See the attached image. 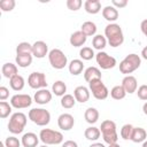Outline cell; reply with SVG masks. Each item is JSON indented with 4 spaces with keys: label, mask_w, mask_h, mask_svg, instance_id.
<instances>
[{
    "label": "cell",
    "mask_w": 147,
    "mask_h": 147,
    "mask_svg": "<svg viewBox=\"0 0 147 147\" xmlns=\"http://www.w3.org/2000/svg\"><path fill=\"white\" fill-rule=\"evenodd\" d=\"M39 147H48V145H41V146H39Z\"/></svg>",
    "instance_id": "cell-51"
},
{
    "label": "cell",
    "mask_w": 147,
    "mask_h": 147,
    "mask_svg": "<svg viewBox=\"0 0 147 147\" xmlns=\"http://www.w3.org/2000/svg\"><path fill=\"white\" fill-rule=\"evenodd\" d=\"M141 57L147 60V46H145L142 49H141Z\"/></svg>",
    "instance_id": "cell-46"
},
{
    "label": "cell",
    "mask_w": 147,
    "mask_h": 147,
    "mask_svg": "<svg viewBox=\"0 0 147 147\" xmlns=\"http://www.w3.org/2000/svg\"><path fill=\"white\" fill-rule=\"evenodd\" d=\"M57 125L62 131H69L75 125V118L71 114L63 113L57 117Z\"/></svg>",
    "instance_id": "cell-12"
},
{
    "label": "cell",
    "mask_w": 147,
    "mask_h": 147,
    "mask_svg": "<svg viewBox=\"0 0 147 147\" xmlns=\"http://www.w3.org/2000/svg\"><path fill=\"white\" fill-rule=\"evenodd\" d=\"M68 9L72 10V11H77L78 9H80L82 5H83V1L82 0H67L65 2Z\"/></svg>",
    "instance_id": "cell-40"
},
{
    "label": "cell",
    "mask_w": 147,
    "mask_h": 147,
    "mask_svg": "<svg viewBox=\"0 0 147 147\" xmlns=\"http://www.w3.org/2000/svg\"><path fill=\"white\" fill-rule=\"evenodd\" d=\"M16 6L15 0H1L0 1V9L6 13V11H11Z\"/></svg>",
    "instance_id": "cell-37"
},
{
    "label": "cell",
    "mask_w": 147,
    "mask_h": 147,
    "mask_svg": "<svg viewBox=\"0 0 147 147\" xmlns=\"http://www.w3.org/2000/svg\"><path fill=\"white\" fill-rule=\"evenodd\" d=\"M52 92L56 95V96H63L64 94H67L65 92H67V85H65V83L64 82H62V80H56V82H54L53 83V85H52Z\"/></svg>",
    "instance_id": "cell-30"
},
{
    "label": "cell",
    "mask_w": 147,
    "mask_h": 147,
    "mask_svg": "<svg viewBox=\"0 0 147 147\" xmlns=\"http://www.w3.org/2000/svg\"><path fill=\"white\" fill-rule=\"evenodd\" d=\"M133 125L131 124H124L121 129V137L124 139V140H130L131 138V134H132V130H133Z\"/></svg>",
    "instance_id": "cell-38"
},
{
    "label": "cell",
    "mask_w": 147,
    "mask_h": 147,
    "mask_svg": "<svg viewBox=\"0 0 147 147\" xmlns=\"http://www.w3.org/2000/svg\"><path fill=\"white\" fill-rule=\"evenodd\" d=\"M90 95H91L90 88H87L86 86H83V85L77 86L75 88V91H74V96H75L76 101L77 102H80V103L87 102L88 99H90Z\"/></svg>",
    "instance_id": "cell-15"
},
{
    "label": "cell",
    "mask_w": 147,
    "mask_h": 147,
    "mask_svg": "<svg viewBox=\"0 0 147 147\" xmlns=\"http://www.w3.org/2000/svg\"><path fill=\"white\" fill-rule=\"evenodd\" d=\"M39 140H40L39 136H37L33 132H26L21 138V142L23 147H37Z\"/></svg>",
    "instance_id": "cell-17"
},
{
    "label": "cell",
    "mask_w": 147,
    "mask_h": 147,
    "mask_svg": "<svg viewBox=\"0 0 147 147\" xmlns=\"http://www.w3.org/2000/svg\"><path fill=\"white\" fill-rule=\"evenodd\" d=\"M107 42H108V41H107L106 37L102 36V34H95V36L93 37V39H92V46H93V48L98 49L99 52H101V51L106 47Z\"/></svg>",
    "instance_id": "cell-31"
},
{
    "label": "cell",
    "mask_w": 147,
    "mask_h": 147,
    "mask_svg": "<svg viewBox=\"0 0 147 147\" xmlns=\"http://www.w3.org/2000/svg\"><path fill=\"white\" fill-rule=\"evenodd\" d=\"M32 103V98L29 94H15L10 99V105L16 109H24L30 107Z\"/></svg>",
    "instance_id": "cell-11"
},
{
    "label": "cell",
    "mask_w": 147,
    "mask_h": 147,
    "mask_svg": "<svg viewBox=\"0 0 147 147\" xmlns=\"http://www.w3.org/2000/svg\"><path fill=\"white\" fill-rule=\"evenodd\" d=\"M1 72H2V75H3V77L10 79V78H13L14 76L18 75V68H17L16 64L10 63V62H7V63H5V64L2 65Z\"/></svg>",
    "instance_id": "cell-23"
},
{
    "label": "cell",
    "mask_w": 147,
    "mask_h": 147,
    "mask_svg": "<svg viewBox=\"0 0 147 147\" xmlns=\"http://www.w3.org/2000/svg\"><path fill=\"white\" fill-rule=\"evenodd\" d=\"M68 69H69V72L72 75V76H78L83 72L84 70V63L82 60L79 59H74L72 61H70V63L68 64Z\"/></svg>",
    "instance_id": "cell-22"
},
{
    "label": "cell",
    "mask_w": 147,
    "mask_h": 147,
    "mask_svg": "<svg viewBox=\"0 0 147 147\" xmlns=\"http://www.w3.org/2000/svg\"><path fill=\"white\" fill-rule=\"evenodd\" d=\"M61 147H78V144L74 140H67L64 142H62Z\"/></svg>",
    "instance_id": "cell-44"
},
{
    "label": "cell",
    "mask_w": 147,
    "mask_h": 147,
    "mask_svg": "<svg viewBox=\"0 0 147 147\" xmlns=\"http://www.w3.org/2000/svg\"><path fill=\"white\" fill-rule=\"evenodd\" d=\"M22 142L21 140H18V138H16L15 136H10L7 137L5 140V146L6 147H21Z\"/></svg>",
    "instance_id": "cell-39"
},
{
    "label": "cell",
    "mask_w": 147,
    "mask_h": 147,
    "mask_svg": "<svg viewBox=\"0 0 147 147\" xmlns=\"http://www.w3.org/2000/svg\"><path fill=\"white\" fill-rule=\"evenodd\" d=\"M11 105L6 102V101H1L0 102V117L3 119V118H7L10 114H11Z\"/></svg>",
    "instance_id": "cell-36"
},
{
    "label": "cell",
    "mask_w": 147,
    "mask_h": 147,
    "mask_svg": "<svg viewBox=\"0 0 147 147\" xmlns=\"http://www.w3.org/2000/svg\"><path fill=\"white\" fill-rule=\"evenodd\" d=\"M103 138V141L108 145L110 144H115L117 142L118 139V134H117V130H116V123L114 121L110 119H106L101 123V126L99 127Z\"/></svg>",
    "instance_id": "cell-3"
},
{
    "label": "cell",
    "mask_w": 147,
    "mask_h": 147,
    "mask_svg": "<svg viewBox=\"0 0 147 147\" xmlns=\"http://www.w3.org/2000/svg\"><path fill=\"white\" fill-rule=\"evenodd\" d=\"M32 54H16V65L20 68H28L32 63Z\"/></svg>",
    "instance_id": "cell-27"
},
{
    "label": "cell",
    "mask_w": 147,
    "mask_h": 147,
    "mask_svg": "<svg viewBox=\"0 0 147 147\" xmlns=\"http://www.w3.org/2000/svg\"><path fill=\"white\" fill-rule=\"evenodd\" d=\"M80 31L86 36V37H94L96 33V24L92 21H86L82 24Z\"/></svg>",
    "instance_id": "cell-26"
},
{
    "label": "cell",
    "mask_w": 147,
    "mask_h": 147,
    "mask_svg": "<svg viewBox=\"0 0 147 147\" xmlns=\"http://www.w3.org/2000/svg\"><path fill=\"white\" fill-rule=\"evenodd\" d=\"M86 39H87V37L79 30V31H76V32L71 33L70 39H69V42L74 47H82L86 42Z\"/></svg>",
    "instance_id": "cell-19"
},
{
    "label": "cell",
    "mask_w": 147,
    "mask_h": 147,
    "mask_svg": "<svg viewBox=\"0 0 147 147\" xmlns=\"http://www.w3.org/2000/svg\"><path fill=\"white\" fill-rule=\"evenodd\" d=\"M140 30L144 33V36L147 37V18L144 20V21H141V23H140Z\"/></svg>",
    "instance_id": "cell-45"
},
{
    "label": "cell",
    "mask_w": 147,
    "mask_h": 147,
    "mask_svg": "<svg viewBox=\"0 0 147 147\" xmlns=\"http://www.w3.org/2000/svg\"><path fill=\"white\" fill-rule=\"evenodd\" d=\"M99 116H100V114H99L98 109L94 108V107H88V108L85 110V113H84V118H85V121H86L88 124H94V123H96L98 119H99Z\"/></svg>",
    "instance_id": "cell-25"
},
{
    "label": "cell",
    "mask_w": 147,
    "mask_h": 147,
    "mask_svg": "<svg viewBox=\"0 0 147 147\" xmlns=\"http://www.w3.org/2000/svg\"><path fill=\"white\" fill-rule=\"evenodd\" d=\"M33 100L38 105H46L52 100V92L48 91L47 88L38 90L33 95Z\"/></svg>",
    "instance_id": "cell-16"
},
{
    "label": "cell",
    "mask_w": 147,
    "mask_h": 147,
    "mask_svg": "<svg viewBox=\"0 0 147 147\" xmlns=\"http://www.w3.org/2000/svg\"><path fill=\"white\" fill-rule=\"evenodd\" d=\"M29 119L38 126H45L51 122V113L44 108H32L29 110Z\"/></svg>",
    "instance_id": "cell-5"
},
{
    "label": "cell",
    "mask_w": 147,
    "mask_h": 147,
    "mask_svg": "<svg viewBox=\"0 0 147 147\" xmlns=\"http://www.w3.org/2000/svg\"><path fill=\"white\" fill-rule=\"evenodd\" d=\"M48 61L52 68L61 70L68 64L67 55L60 49V48H53L48 53Z\"/></svg>",
    "instance_id": "cell-7"
},
{
    "label": "cell",
    "mask_w": 147,
    "mask_h": 147,
    "mask_svg": "<svg viewBox=\"0 0 147 147\" xmlns=\"http://www.w3.org/2000/svg\"><path fill=\"white\" fill-rule=\"evenodd\" d=\"M111 6H114L116 9L118 8H124L127 6V0H113Z\"/></svg>",
    "instance_id": "cell-42"
},
{
    "label": "cell",
    "mask_w": 147,
    "mask_h": 147,
    "mask_svg": "<svg viewBox=\"0 0 147 147\" xmlns=\"http://www.w3.org/2000/svg\"><path fill=\"white\" fill-rule=\"evenodd\" d=\"M108 147H121L117 142H115V144H110V145H108Z\"/></svg>",
    "instance_id": "cell-49"
},
{
    "label": "cell",
    "mask_w": 147,
    "mask_h": 147,
    "mask_svg": "<svg viewBox=\"0 0 147 147\" xmlns=\"http://www.w3.org/2000/svg\"><path fill=\"white\" fill-rule=\"evenodd\" d=\"M28 85L33 88V90H41V88H47V80L46 76L44 72H31L28 77Z\"/></svg>",
    "instance_id": "cell-9"
},
{
    "label": "cell",
    "mask_w": 147,
    "mask_h": 147,
    "mask_svg": "<svg viewBox=\"0 0 147 147\" xmlns=\"http://www.w3.org/2000/svg\"><path fill=\"white\" fill-rule=\"evenodd\" d=\"M125 95H126V92L122 85H116L110 90V96L114 100H122L125 98Z\"/></svg>",
    "instance_id": "cell-32"
},
{
    "label": "cell",
    "mask_w": 147,
    "mask_h": 147,
    "mask_svg": "<svg viewBox=\"0 0 147 147\" xmlns=\"http://www.w3.org/2000/svg\"><path fill=\"white\" fill-rule=\"evenodd\" d=\"M88 147H106V146L103 144H101V142H94V144L90 145Z\"/></svg>",
    "instance_id": "cell-47"
},
{
    "label": "cell",
    "mask_w": 147,
    "mask_h": 147,
    "mask_svg": "<svg viewBox=\"0 0 147 147\" xmlns=\"http://www.w3.org/2000/svg\"><path fill=\"white\" fill-rule=\"evenodd\" d=\"M9 96V90L6 86H0V100L5 101Z\"/></svg>",
    "instance_id": "cell-43"
},
{
    "label": "cell",
    "mask_w": 147,
    "mask_h": 147,
    "mask_svg": "<svg viewBox=\"0 0 147 147\" xmlns=\"http://www.w3.org/2000/svg\"><path fill=\"white\" fill-rule=\"evenodd\" d=\"M90 92H92V95L96 100H105L109 95V91L107 86L103 84L102 79H93L88 83Z\"/></svg>",
    "instance_id": "cell-8"
},
{
    "label": "cell",
    "mask_w": 147,
    "mask_h": 147,
    "mask_svg": "<svg viewBox=\"0 0 147 147\" xmlns=\"http://www.w3.org/2000/svg\"><path fill=\"white\" fill-rule=\"evenodd\" d=\"M79 56H80L82 60L90 61V60H92V59L95 56V54H94L93 48L86 46V47H83V48L79 51Z\"/></svg>",
    "instance_id": "cell-35"
},
{
    "label": "cell",
    "mask_w": 147,
    "mask_h": 147,
    "mask_svg": "<svg viewBox=\"0 0 147 147\" xmlns=\"http://www.w3.org/2000/svg\"><path fill=\"white\" fill-rule=\"evenodd\" d=\"M105 37L111 47H118L124 42L122 28L117 23H109L105 28Z\"/></svg>",
    "instance_id": "cell-1"
},
{
    "label": "cell",
    "mask_w": 147,
    "mask_h": 147,
    "mask_svg": "<svg viewBox=\"0 0 147 147\" xmlns=\"http://www.w3.org/2000/svg\"><path fill=\"white\" fill-rule=\"evenodd\" d=\"M48 45L42 41V40H38L36 42L32 44V55L37 59H42L46 55H48Z\"/></svg>",
    "instance_id": "cell-13"
},
{
    "label": "cell",
    "mask_w": 147,
    "mask_h": 147,
    "mask_svg": "<svg viewBox=\"0 0 147 147\" xmlns=\"http://www.w3.org/2000/svg\"><path fill=\"white\" fill-rule=\"evenodd\" d=\"M76 99H75V96L72 95V94H64L62 98H61V101H60V103H61V106L63 107V108H65V109H70V108H72L75 105H76Z\"/></svg>",
    "instance_id": "cell-33"
},
{
    "label": "cell",
    "mask_w": 147,
    "mask_h": 147,
    "mask_svg": "<svg viewBox=\"0 0 147 147\" xmlns=\"http://www.w3.org/2000/svg\"><path fill=\"white\" fill-rule=\"evenodd\" d=\"M95 61L96 63L99 64V67L101 69H105V70H108V69H113L116 64H117V61L114 56L109 55L108 53L101 51V52H98L95 54Z\"/></svg>",
    "instance_id": "cell-10"
},
{
    "label": "cell",
    "mask_w": 147,
    "mask_h": 147,
    "mask_svg": "<svg viewBox=\"0 0 147 147\" xmlns=\"http://www.w3.org/2000/svg\"><path fill=\"white\" fill-rule=\"evenodd\" d=\"M146 138H147V132L144 127H140V126L133 127L132 134H131V138H130L131 141H133L136 144H139V142H144L146 140Z\"/></svg>",
    "instance_id": "cell-21"
},
{
    "label": "cell",
    "mask_w": 147,
    "mask_h": 147,
    "mask_svg": "<svg viewBox=\"0 0 147 147\" xmlns=\"http://www.w3.org/2000/svg\"><path fill=\"white\" fill-rule=\"evenodd\" d=\"M137 94H138V98L142 101H147V85H141L138 87L137 90Z\"/></svg>",
    "instance_id": "cell-41"
},
{
    "label": "cell",
    "mask_w": 147,
    "mask_h": 147,
    "mask_svg": "<svg viewBox=\"0 0 147 147\" xmlns=\"http://www.w3.org/2000/svg\"><path fill=\"white\" fill-rule=\"evenodd\" d=\"M26 122H28V118H26L25 114H23L21 111L14 113V114H11L9 122H8V131L13 134H20L23 132V130L26 125Z\"/></svg>",
    "instance_id": "cell-4"
},
{
    "label": "cell",
    "mask_w": 147,
    "mask_h": 147,
    "mask_svg": "<svg viewBox=\"0 0 147 147\" xmlns=\"http://www.w3.org/2000/svg\"><path fill=\"white\" fill-rule=\"evenodd\" d=\"M84 136H85V138H86L87 140L96 141V140L100 138V136H101V131H100V129L96 127V126H88V127L85 130Z\"/></svg>",
    "instance_id": "cell-29"
},
{
    "label": "cell",
    "mask_w": 147,
    "mask_h": 147,
    "mask_svg": "<svg viewBox=\"0 0 147 147\" xmlns=\"http://www.w3.org/2000/svg\"><path fill=\"white\" fill-rule=\"evenodd\" d=\"M84 79L90 83L93 79H102V75L99 68L96 67H88L84 71Z\"/></svg>",
    "instance_id": "cell-20"
},
{
    "label": "cell",
    "mask_w": 147,
    "mask_h": 147,
    "mask_svg": "<svg viewBox=\"0 0 147 147\" xmlns=\"http://www.w3.org/2000/svg\"><path fill=\"white\" fill-rule=\"evenodd\" d=\"M142 111H144V114L145 115H147V101L144 103V106H142Z\"/></svg>",
    "instance_id": "cell-48"
},
{
    "label": "cell",
    "mask_w": 147,
    "mask_h": 147,
    "mask_svg": "<svg viewBox=\"0 0 147 147\" xmlns=\"http://www.w3.org/2000/svg\"><path fill=\"white\" fill-rule=\"evenodd\" d=\"M142 147H147V140H145V141L142 142Z\"/></svg>",
    "instance_id": "cell-50"
},
{
    "label": "cell",
    "mask_w": 147,
    "mask_h": 147,
    "mask_svg": "<svg viewBox=\"0 0 147 147\" xmlns=\"http://www.w3.org/2000/svg\"><path fill=\"white\" fill-rule=\"evenodd\" d=\"M121 85L123 86V88L125 90V92L129 93V94H132V93L137 92V90H138V80L132 75L125 76L122 79V84Z\"/></svg>",
    "instance_id": "cell-14"
},
{
    "label": "cell",
    "mask_w": 147,
    "mask_h": 147,
    "mask_svg": "<svg viewBox=\"0 0 147 147\" xmlns=\"http://www.w3.org/2000/svg\"><path fill=\"white\" fill-rule=\"evenodd\" d=\"M102 16L106 21L110 23H115V21L118 18V10L114 6H106L102 9Z\"/></svg>",
    "instance_id": "cell-18"
},
{
    "label": "cell",
    "mask_w": 147,
    "mask_h": 147,
    "mask_svg": "<svg viewBox=\"0 0 147 147\" xmlns=\"http://www.w3.org/2000/svg\"><path fill=\"white\" fill-rule=\"evenodd\" d=\"M85 11L88 14H98L101 10V2L99 0H86L84 3Z\"/></svg>",
    "instance_id": "cell-24"
},
{
    "label": "cell",
    "mask_w": 147,
    "mask_h": 147,
    "mask_svg": "<svg viewBox=\"0 0 147 147\" xmlns=\"http://www.w3.org/2000/svg\"><path fill=\"white\" fill-rule=\"evenodd\" d=\"M16 54H32V45L28 41H22L16 46Z\"/></svg>",
    "instance_id": "cell-34"
},
{
    "label": "cell",
    "mask_w": 147,
    "mask_h": 147,
    "mask_svg": "<svg viewBox=\"0 0 147 147\" xmlns=\"http://www.w3.org/2000/svg\"><path fill=\"white\" fill-rule=\"evenodd\" d=\"M39 138L44 145H59L63 142V134L60 131H55L52 129L40 130Z\"/></svg>",
    "instance_id": "cell-6"
},
{
    "label": "cell",
    "mask_w": 147,
    "mask_h": 147,
    "mask_svg": "<svg viewBox=\"0 0 147 147\" xmlns=\"http://www.w3.org/2000/svg\"><path fill=\"white\" fill-rule=\"evenodd\" d=\"M140 64H141L140 56L136 53H131L119 62V71L125 76H127L133 71H136L140 67Z\"/></svg>",
    "instance_id": "cell-2"
},
{
    "label": "cell",
    "mask_w": 147,
    "mask_h": 147,
    "mask_svg": "<svg viewBox=\"0 0 147 147\" xmlns=\"http://www.w3.org/2000/svg\"><path fill=\"white\" fill-rule=\"evenodd\" d=\"M9 85H10V87H11L14 91L18 92V91H22V90H23V87H24V85H25V80H24L23 76L16 75V76H14L13 78L9 79Z\"/></svg>",
    "instance_id": "cell-28"
}]
</instances>
